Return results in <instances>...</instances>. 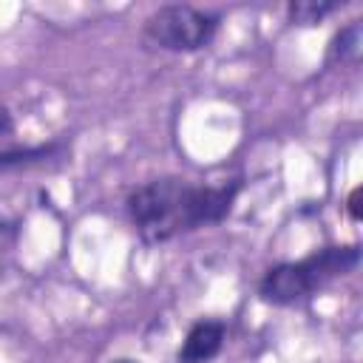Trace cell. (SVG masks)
Masks as SVG:
<instances>
[{
    "mask_svg": "<svg viewBox=\"0 0 363 363\" xmlns=\"http://www.w3.org/2000/svg\"><path fill=\"white\" fill-rule=\"evenodd\" d=\"M357 247H329L303 261L278 264L261 278L258 292L269 303H295L301 298H309L315 289L326 286L332 278L346 275L357 264Z\"/></svg>",
    "mask_w": 363,
    "mask_h": 363,
    "instance_id": "2",
    "label": "cell"
},
{
    "mask_svg": "<svg viewBox=\"0 0 363 363\" xmlns=\"http://www.w3.org/2000/svg\"><path fill=\"white\" fill-rule=\"evenodd\" d=\"M216 17L193 6H164L145 20V43L164 51H196L210 43L216 31Z\"/></svg>",
    "mask_w": 363,
    "mask_h": 363,
    "instance_id": "3",
    "label": "cell"
},
{
    "mask_svg": "<svg viewBox=\"0 0 363 363\" xmlns=\"http://www.w3.org/2000/svg\"><path fill=\"white\" fill-rule=\"evenodd\" d=\"M221 343H224V323L199 320L190 326V332L179 349V363H207L210 357L218 354Z\"/></svg>",
    "mask_w": 363,
    "mask_h": 363,
    "instance_id": "4",
    "label": "cell"
},
{
    "mask_svg": "<svg viewBox=\"0 0 363 363\" xmlns=\"http://www.w3.org/2000/svg\"><path fill=\"white\" fill-rule=\"evenodd\" d=\"M235 190L238 184L199 187L184 179H156L128 196V216L147 244H162L221 221L233 207Z\"/></svg>",
    "mask_w": 363,
    "mask_h": 363,
    "instance_id": "1",
    "label": "cell"
},
{
    "mask_svg": "<svg viewBox=\"0 0 363 363\" xmlns=\"http://www.w3.org/2000/svg\"><path fill=\"white\" fill-rule=\"evenodd\" d=\"M9 133H11V119H9V113L0 108V142L9 139Z\"/></svg>",
    "mask_w": 363,
    "mask_h": 363,
    "instance_id": "7",
    "label": "cell"
},
{
    "mask_svg": "<svg viewBox=\"0 0 363 363\" xmlns=\"http://www.w3.org/2000/svg\"><path fill=\"white\" fill-rule=\"evenodd\" d=\"M357 51H360V26H349L346 31L337 34L332 54L337 60H346V57H357Z\"/></svg>",
    "mask_w": 363,
    "mask_h": 363,
    "instance_id": "6",
    "label": "cell"
},
{
    "mask_svg": "<svg viewBox=\"0 0 363 363\" xmlns=\"http://www.w3.org/2000/svg\"><path fill=\"white\" fill-rule=\"evenodd\" d=\"M357 199H360V190H354V193L349 196V213H352V218H354V221L360 218V210H357Z\"/></svg>",
    "mask_w": 363,
    "mask_h": 363,
    "instance_id": "8",
    "label": "cell"
},
{
    "mask_svg": "<svg viewBox=\"0 0 363 363\" xmlns=\"http://www.w3.org/2000/svg\"><path fill=\"white\" fill-rule=\"evenodd\" d=\"M119 363H130V360H119Z\"/></svg>",
    "mask_w": 363,
    "mask_h": 363,
    "instance_id": "9",
    "label": "cell"
},
{
    "mask_svg": "<svg viewBox=\"0 0 363 363\" xmlns=\"http://www.w3.org/2000/svg\"><path fill=\"white\" fill-rule=\"evenodd\" d=\"M337 6L335 3H312V0H301V3H292L289 6V17L301 26H309V23H318L320 17H326L329 11H335Z\"/></svg>",
    "mask_w": 363,
    "mask_h": 363,
    "instance_id": "5",
    "label": "cell"
}]
</instances>
